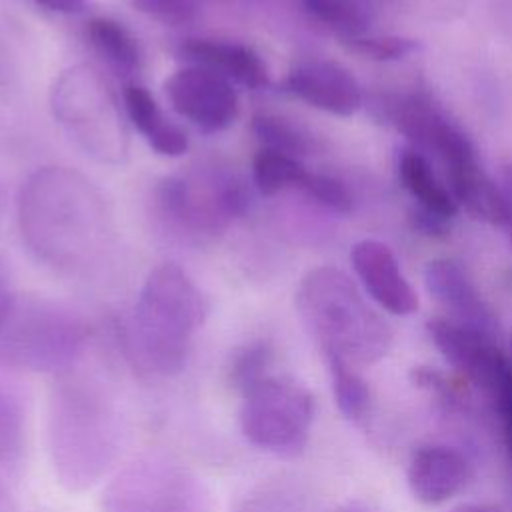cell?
<instances>
[{"mask_svg":"<svg viewBox=\"0 0 512 512\" xmlns=\"http://www.w3.org/2000/svg\"><path fill=\"white\" fill-rule=\"evenodd\" d=\"M32 2L58 14H80L86 8V0H32Z\"/></svg>","mask_w":512,"mask_h":512,"instance_id":"29","label":"cell"},{"mask_svg":"<svg viewBox=\"0 0 512 512\" xmlns=\"http://www.w3.org/2000/svg\"><path fill=\"white\" fill-rule=\"evenodd\" d=\"M274 348L266 340H256L234 352L228 366V382L240 394L270 374Z\"/></svg>","mask_w":512,"mask_h":512,"instance_id":"24","label":"cell"},{"mask_svg":"<svg viewBox=\"0 0 512 512\" xmlns=\"http://www.w3.org/2000/svg\"><path fill=\"white\" fill-rule=\"evenodd\" d=\"M308 170L298 158L286 156L282 152L260 148L252 160V180L260 194L274 196L288 188L302 186Z\"/></svg>","mask_w":512,"mask_h":512,"instance_id":"21","label":"cell"},{"mask_svg":"<svg viewBox=\"0 0 512 512\" xmlns=\"http://www.w3.org/2000/svg\"><path fill=\"white\" fill-rule=\"evenodd\" d=\"M48 456L58 482L70 492L96 486L118 460L124 428L100 382L64 376L48 402Z\"/></svg>","mask_w":512,"mask_h":512,"instance_id":"2","label":"cell"},{"mask_svg":"<svg viewBox=\"0 0 512 512\" xmlns=\"http://www.w3.org/2000/svg\"><path fill=\"white\" fill-rule=\"evenodd\" d=\"M332 512H374V510H368L364 506H356V504H348V506H338L336 510Z\"/></svg>","mask_w":512,"mask_h":512,"instance_id":"32","label":"cell"},{"mask_svg":"<svg viewBox=\"0 0 512 512\" xmlns=\"http://www.w3.org/2000/svg\"><path fill=\"white\" fill-rule=\"evenodd\" d=\"M86 38L92 48L124 76H134L142 66V54L130 30L114 18L98 16L88 20Z\"/></svg>","mask_w":512,"mask_h":512,"instance_id":"19","label":"cell"},{"mask_svg":"<svg viewBox=\"0 0 512 512\" xmlns=\"http://www.w3.org/2000/svg\"><path fill=\"white\" fill-rule=\"evenodd\" d=\"M52 112L70 138L100 162H122L128 134L114 94L104 78L90 66L64 70L50 96Z\"/></svg>","mask_w":512,"mask_h":512,"instance_id":"7","label":"cell"},{"mask_svg":"<svg viewBox=\"0 0 512 512\" xmlns=\"http://www.w3.org/2000/svg\"><path fill=\"white\" fill-rule=\"evenodd\" d=\"M470 480L468 458L444 444L420 446L408 464V486L416 500L440 504L456 496Z\"/></svg>","mask_w":512,"mask_h":512,"instance_id":"15","label":"cell"},{"mask_svg":"<svg viewBox=\"0 0 512 512\" xmlns=\"http://www.w3.org/2000/svg\"><path fill=\"white\" fill-rule=\"evenodd\" d=\"M88 340L86 322L52 300L18 302L0 330V362L30 372L64 374Z\"/></svg>","mask_w":512,"mask_h":512,"instance_id":"6","label":"cell"},{"mask_svg":"<svg viewBox=\"0 0 512 512\" xmlns=\"http://www.w3.org/2000/svg\"><path fill=\"white\" fill-rule=\"evenodd\" d=\"M156 200L166 222L182 234L206 238L230 226L248 208V190L232 166L202 160L166 176Z\"/></svg>","mask_w":512,"mask_h":512,"instance_id":"5","label":"cell"},{"mask_svg":"<svg viewBox=\"0 0 512 512\" xmlns=\"http://www.w3.org/2000/svg\"><path fill=\"white\" fill-rule=\"evenodd\" d=\"M2 198H4V194H2V186H0V208H2Z\"/></svg>","mask_w":512,"mask_h":512,"instance_id":"33","label":"cell"},{"mask_svg":"<svg viewBox=\"0 0 512 512\" xmlns=\"http://www.w3.org/2000/svg\"><path fill=\"white\" fill-rule=\"evenodd\" d=\"M0 512H18L14 498L10 496L8 488L0 482Z\"/></svg>","mask_w":512,"mask_h":512,"instance_id":"30","label":"cell"},{"mask_svg":"<svg viewBox=\"0 0 512 512\" xmlns=\"http://www.w3.org/2000/svg\"><path fill=\"white\" fill-rule=\"evenodd\" d=\"M250 130L262 148L282 152L292 158L306 156L316 148L310 132L282 114L256 112L250 120Z\"/></svg>","mask_w":512,"mask_h":512,"instance_id":"20","label":"cell"},{"mask_svg":"<svg viewBox=\"0 0 512 512\" xmlns=\"http://www.w3.org/2000/svg\"><path fill=\"white\" fill-rule=\"evenodd\" d=\"M14 306H16V298H14V292H12V286H10L6 262L0 256V330L8 322Z\"/></svg>","mask_w":512,"mask_h":512,"instance_id":"28","label":"cell"},{"mask_svg":"<svg viewBox=\"0 0 512 512\" xmlns=\"http://www.w3.org/2000/svg\"><path fill=\"white\" fill-rule=\"evenodd\" d=\"M182 54L190 64L210 68L230 82H238L246 88H262L268 84V70L256 50L246 44L190 38L182 44Z\"/></svg>","mask_w":512,"mask_h":512,"instance_id":"16","label":"cell"},{"mask_svg":"<svg viewBox=\"0 0 512 512\" xmlns=\"http://www.w3.org/2000/svg\"><path fill=\"white\" fill-rule=\"evenodd\" d=\"M330 382H332V394L338 410L348 420H362L370 408V390L364 378L356 372L354 366L338 360V358H324Z\"/></svg>","mask_w":512,"mask_h":512,"instance_id":"23","label":"cell"},{"mask_svg":"<svg viewBox=\"0 0 512 512\" xmlns=\"http://www.w3.org/2000/svg\"><path fill=\"white\" fill-rule=\"evenodd\" d=\"M350 262L364 290L386 312L408 316L418 308V296L386 244L360 240L352 246Z\"/></svg>","mask_w":512,"mask_h":512,"instance_id":"13","label":"cell"},{"mask_svg":"<svg viewBox=\"0 0 512 512\" xmlns=\"http://www.w3.org/2000/svg\"><path fill=\"white\" fill-rule=\"evenodd\" d=\"M164 90L174 112L202 132L226 130L238 118L234 84L210 68L184 66L164 82Z\"/></svg>","mask_w":512,"mask_h":512,"instance_id":"11","label":"cell"},{"mask_svg":"<svg viewBox=\"0 0 512 512\" xmlns=\"http://www.w3.org/2000/svg\"><path fill=\"white\" fill-rule=\"evenodd\" d=\"M124 110L132 126L142 134L148 146L160 156H182L188 150L186 132L168 120L154 96L140 84H128L124 90Z\"/></svg>","mask_w":512,"mask_h":512,"instance_id":"17","label":"cell"},{"mask_svg":"<svg viewBox=\"0 0 512 512\" xmlns=\"http://www.w3.org/2000/svg\"><path fill=\"white\" fill-rule=\"evenodd\" d=\"M302 192H306L310 198H314L318 204L326 206L328 210L346 214L352 208V196L346 190V186L326 174H316V172H308L302 186Z\"/></svg>","mask_w":512,"mask_h":512,"instance_id":"26","label":"cell"},{"mask_svg":"<svg viewBox=\"0 0 512 512\" xmlns=\"http://www.w3.org/2000/svg\"><path fill=\"white\" fill-rule=\"evenodd\" d=\"M130 2L138 12L166 26L190 24L196 20L200 12L198 0H130Z\"/></svg>","mask_w":512,"mask_h":512,"instance_id":"25","label":"cell"},{"mask_svg":"<svg viewBox=\"0 0 512 512\" xmlns=\"http://www.w3.org/2000/svg\"><path fill=\"white\" fill-rule=\"evenodd\" d=\"M206 312L202 292L178 264L162 262L152 268L138 292L130 326L138 364L158 376L178 374Z\"/></svg>","mask_w":512,"mask_h":512,"instance_id":"3","label":"cell"},{"mask_svg":"<svg viewBox=\"0 0 512 512\" xmlns=\"http://www.w3.org/2000/svg\"><path fill=\"white\" fill-rule=\"evenodd\" d=\"M428 334L446 362L496 404L512 394V360L496 346L492 336L446 318L430 320Z\"/></svg>","mask_w":512,"mask_h":512,"instance_id":"10","label":"cell"},{"mask_svg":"<svg viewBox=\"0 0 512 512\" xmlns=\"http://www.w3.org/2000/svg\"><path fill=\"white\" fill-rule=\"evenodd\" d=\"M284 86L302 102L336 116H352L364 100L356 78L330 60L298 62L288 72Z\"/></svg>","mask_w":512,"mask_h":512,"instance_id":"12","label":"cell"},{"mask_svg":"<svg viewBox=\"0 0 512 512\" xmlns=\"http://www.w3.org/2000/svg\"><path fill=\"white\" fill-rule=\"evenodd\" d=\"M240 396L238 422L252 446L278 456L304 450L314 422V396L304 384L268 374Z\"/></svg>","mask_w":512,"mask_h":512,"instance_id":"8","label":"cell"},{"mask_svg":"<svg viewBox=\"0 0 512 512\" xmlns=\"http://www.w3.org/2000/svg\"><path fill=\"white\" fill-rule=\"evenodd\" d=\"M450 512H500V510H496L492 506H486V504H462V506H456Z\"/></svg>","mask_w":512,"mask_h":512,"instance_id":"31","label":"cell"},{"mask_svg":"<svg viewBox=\"0 0 512 512\" xmlns=\"http://www.w3.org/2000/svg\"><path fill=\"white\" fill-rule=\"evenodd\" d=\"M26 442V414L14 388L0 380V466L20 462Z\"/></svg>","mask_w":512,"mask_h":512,"instance_id":"22","label":"cell"},{"mask_svg":"<svg viewBox=\"0 0 512 512\" xmlns=\"http://www.w3.org/2000/svg\"><path fill=\"white\" fill-rule=\"evenodd\" d=\"M398 176L424 214L450 220L458 212L452 192L436 178L428 160L416 150H404L398 158Z\"/></svg>","mask_w":512,"mask_h":512,"instance_id":"18","label":"cell"},{"mask_svg":"<svg viewBox=\"0 0 512 512\" xmlns=\"http://www.w3.org/2000/svg\"><path fill=\"white\" fill-rule=\"evenodd\" d=\"M296 308L324 358L356 368L378 362L390 348L386 322L338 268L310 270L296 290Z\"/></svg>","mask_w":512,"mask_h":512,"instance_id":"4","label":"cell"},{"mask_svg":"<svg viewBox=\"0 0 512 512\" xmlns=\"http://www.w3.org/2000/svg\"><path fill=\"white\" fill-rule=\"evenodd\" d=\"M352 48L372 60H398L414 50L418 42L404 36H352Z\"/></svg>","mask_w":512,"mask_h":512,"instance_id":"27","label":"cell"},{"mask_svg":"<svg viewBox=\"0 0 512 512\" xmlns=\"http://www.w3.org/2000/svg\"><path fill=\"white\" fill-rule=\"evenodd\" d=\"M104 512H210V492L182 462L146 454L128 464L102 494Z\"/></svg>","mask_w":512,"mask_h":512,"instance_id":"9","label":"cell"},{"mask_svg":"<svg viewBox=\"0 0 512 512\" xmlns=\"http://www.w3.org/2000/svg\"><path fill=\"white\" fill-rule=\"evenodd\" d=\"M424 284L436 302L450 312L452 322L494 338L496 318L458 262L448 258L430 260L424 268Z\"/></svg>","mask_w":512,"mask_h":512,"instance_id":"14","label":"cell"},{"mask_svg":"<svg viewBox=\"0 0 512 512\" xmlns=\"http://www.w3.org/2000/svg\"><path fill=\"white\" fill-rule=\"evenodd\" d=\"M18 222L38 260L72 272L94 264L112 234L110 212L98 188L64 166H44L24 182Z\"/></svg>","mask_w":512,"mask_h":512,"instance_id":"1","label":"cell"}]
</instances>
